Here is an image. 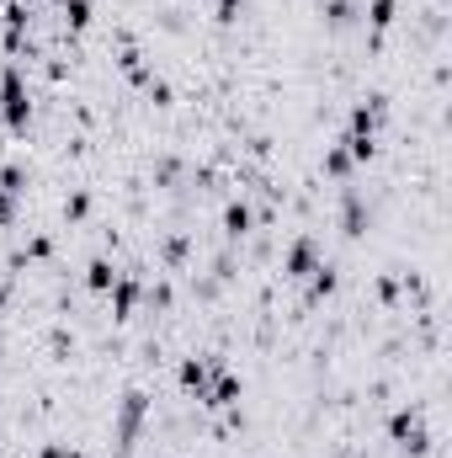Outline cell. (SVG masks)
I'll return each mask as SVG.
<instances>
[{
	"mask_svg": "<svg viewBox=\"0 0 452 458\" xmlns=\"http://www.w3.org/2000/svg\"><path fill=\"white\" fill-rule=\"evenodd\" d=\"M0 101H6V123L22 128V123H27V91H22V75H16V70H6V91H0Z\"/></svg>",
	"mask_w": 452,
	"mask_h": 458,
	"instance_id": "6da1fadb",
	"label": "cell"
},
{
	"mask_svg": "<svg viewBox=\"0 0 452 458\" xmlns=\"http://www.w3.org/2000/svg\"><path fill=\"white\" fill-rule=\"evenodd\" d=\"M389 432L399 437V442H405L410 453H420V447H426V432H420V421L410 416V410H399V416H394V421H389Z\"/></svg>",
	"mask_w": 452,
	"mask_h": 458,
	"instance_id": "7a4b0ae2",
	"label": "cell"
},
{
	"mask_svg": "<svg viewBox=\"0 0 452 458\" xmlns=\"http://www.w3.org/2000/svg\"><path fill=\"white\" fill-rule=\"evenodd\" d=\"M287 272H293V278H303V272H314V240H298L293 251H287Z\"/></svg>",
	"mask_w": 452,
	"mask_h": 458,
	"instance_id": "3957f363",
	"label": "cell"
},
{
	"mask_svg": "<svg viewBox=\"0 0 452 458\" xmlns=\"http://www.w3.org/2000/svg\"><path fill=\"white\" fill-rule=\"evenodd\" d=\"M16 192H22V171H0V218H6V208H11Z\"/></svg>",
	"mask_w": 452,
	"mask_h": 458,
	"instance_id": "277c9868",
	"label": "cell"
},
{
	"mask_svg": "<svg viewBox=\"0 0 452 458\" xmlns=\"http://www.w3.org/2000/svg\"><path fill=\"white\" fill-rule=\"evenodd\" d=\"M224 229H229V235H245V229H250V208L245 203H229L224 208Z\"/></svg>",
	"mask_w": 452,
	"mask_h": 458,
	"instance_id": "5b68a950",
	"label": "cell"
},
{
	"mask_svg": "<svg viewBox=\"0 0 452 458\" xmlns=\"http://www.w3.org/2000/svg\"><path fill=\"white\" fill-rule=\"evenodd\" d=\"M139 416H144V395H128V405H123V437H133Z\"/></svg>",
	"mask_w": 452,
	"mask_h": 458,
	"instance_id": "8992f818",
	"label": "cell"
},
{
	"mask_svg": "<svg viewBox=\"0 0 452 458\" xmlns=\"http://www.w3.org/2000/svg\"><path fill=\"white\" fill-rule=\"evenodd\" d=\"M112 278H118V272H112L107 261H91V288H112Z\"/></svg>",
	"mask_w": 452,
	"mask_h": 458,
	"instance_id": "52a82bcc",
	"label": "cell"
},
{
	"mask_svg": "<svg viewBox=\"0 0 452 458\" xmlns=\"http://www.w3.org/2000/svg\"><path fill=\"white\" fill-rule=\"evenodd\" d=\"M64 11H70V22H75V27L91 22V6H85V0H64Z\"/></svg>",
	"mask_w": 452,
	"mask_h": 458,
	"instance_id": "ba28073f",
	"label": "cell"
},
{
	"mask_svg": "<svg viewBox=\"0 0 452 458\" xmlns=\"http://www.w3.org/2000/svg\"><path fill=\"white\" fill-rule=\"evenodd\" d=\"M394 22V0H372V27H389Z\"/></svg>",
	"mask_w": 452,
	"mask_h": 458,
	"instance_id": "9c48e42d",
	"label": "cell"
},
{
	"mask_svg": "<svg viewBox=\"0 0 452 458\" xmlns=\"http://www.w3.org/2000/svg\"><path fill=\"white\" fill-rule=\"evenodd\" d=\"M133 309V283H118V320Z\"/></svg>",
	"mask_w": 452,
	"mask_h": 458,
	"instance_id": "30bf717a",
	"label": "cell"
}]
</instances>
